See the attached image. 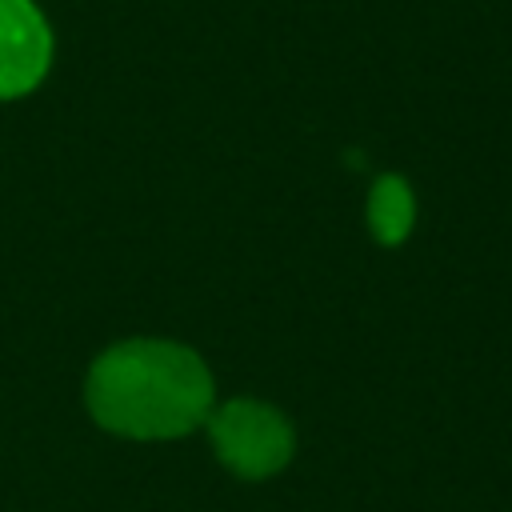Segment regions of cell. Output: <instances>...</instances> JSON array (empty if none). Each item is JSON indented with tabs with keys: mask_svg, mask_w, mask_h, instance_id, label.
<instances>
[{
	"mask_svg": "<svg viewBox=\"0 0 512 512\" xmlns=\"http://www.w3.org/2000/svg\"><path fill=\"white\" fill-rule=\"evenodd\" d=\"M216 384L196 348L160 336L108 344L84 376L88 416L124 440H176L208 420Z\"/></svg>",
	"mask_w": 512,
	"mask_h": 512,
	"instance_id": "6da1fadb",
	"label": "cell"
},
{
	"mask_svg": "<svg viewBox=\"0 0 512 512\" xmlns=\"http://www.w3.org/2000/svg\"><path fill=\"white\" fill-rule=\"evenodd\" d=\"M208 444L216 460L236 476V480H268L288 468L296 452V428L292 420L264 400L236 396L224 404H212L208 420Z\"/></svg>",
	"mask_w": 512,
	"mask_h": 512,
	"instance_id": "7a4b0ae2",
	"label": "cell"
},
{
	"mask_svg": "<svg viewBox=\"0 0 512 512\" xmlns=\"http://www.w3.org/2000/svg\"><path fill=\"white\" fill-rule=\"evenodd\" d=\"M52 28L32 0H0V100H20L52 68Z\"/></svg>",
	"mask_w": 512,
	"mask_h": 512,
	"instance_id": "3957f363",
	"label": "cell"
},
{
	"mask_svg": "<svg viewBox=\"0 0 512 512\" xmlns=\"http://www.w3.org/2000/svg\"><path fill=\"white\" fill-rule=\"evenodd\" d=\"M416 224V196L412 184L400 172H384L372 180L368 188V232L376 236V244L396 248L408 240Z\"/></svg>",
	"mask_w": 512,
	"mask_h": 512,
	"instance_id": "277c9868",
	"label": "cell"
}]
</instances>
